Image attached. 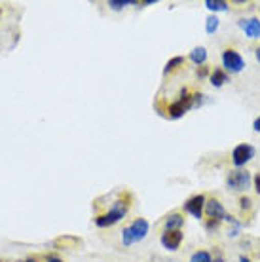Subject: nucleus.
<instances>
[{"label": "nucleus", "instance_id": "nucleus-5", "mask_svg": "<svg viewBox=\"0 0 260 262\" xmlns=\"http://www.w3.org/2000/svg\"><path fill=\"white\" fill-rule=\"evenodd\" d=\"M222 67H224V71L230 72V74H237L245 69V59L241 57L240 52H235L234 48H226L224 52H222Z\"/></svg>", "mask_w": 260, "mask_h": 262}, {"label": "nucleus", "instance_id": "nucleus-24", "mask_svg": "<svg viewBox=\"0 0 260 262\" xmlns=\"http://www.w3.org/2000/svg\"><path fill=\"white\" fill-rule=\"evenodd\" d=\"M46 262H65L61 256H57V255H48L46 256Z\"/></svg>", "mask_w": 260, "mask_h": 262}, {"label": "nucleus", "instance_id": "nucleus-29", "mask_svg": "<svg viewBox=\"0 0 260 262\" xmlns=\"http://www.w3.org/2000/svg\"><path fill=\"white\" fill-rule=\"evenodd\" d=\"M0 15H2V8H0Z\"/></svg>", "mask_w": 260, "mask_h": 262}, {"label": "nucleus", "instance_id": "nucleus-18", "mask_svg": "<svg viewBox=\"0 0 260 262\" xmlns=\"http://www.w3.org/2000/svg\"><path fill=\"white\" fill-rule=\"evenodd\" d=\"M129 4H139V2H135V0H109V8L114 12H120L122 8L129 6Z\"/></svg>", "mask_w": 260, "mask_h": 262}, {"label": "nucleus", "instance_id": "nucleus-2", "mask_svg": "<svg viewBox=\"0 0 260 262\" xmlns=\"http://www.w3.org/2000/svg\"><path fill=\"white\" fill-rule=\"evenodd\" d=\"M127 211H129V203L125 202V200H116V202L112 203L111 209L104 211L103 215L95 216V224H97L99 228H109V226H114V224H118L122 219H125Z\"/></svg>", "mask_w": 260, "mask_h": 262}, {"label": "nucleus", "instance_id": "nucleus-22", "mask_svg": "<svg viewBox=\"0 0 260 262\" xmlns=\"http://www.w3.org/2000/svg\"><path fill=\"white\" fill-rule=\"evenodd\" d=\"M209 74H211V72H209V69L205 65L198 69V76H200V78H205V76H209Z\"/></svg>", "mask_w": 260, "mask_h": 262}, {"label": "nucleus", "instance_id": "nucleus-27", "mask_svg": "<svg viewBox=\"0 0 260 262\" xmlns=\"http://www.w3.org/2000/svg\"><path fill=\"white\" fill-rule=\"evenodd\" d=\"M240 262H251V260H249V256L241 255V256H240Z\"/></svg>", "mask_w": 260, "mask_h": 262}, {"label": "nucleus", "instance_id": "nucleus-3", "mask_svg": "<svg viewBox=\"0 0 260 262\" xmlns=\"http://www.w3.org/2000/svg\"><path fill=\"white\" fill-rule=\"evenodd\" d=\"M192 99H194V95H192L188 90H182L181 95H179V99H177V101H173V103L167 106V116H169V118H173V120L182 118L186 112L194 108V105H192Z\"/></svg>", "mask_w": 260, "mask_h": 262}, {"label": "nucleus", "instance_id": "nucleus-10", "mask_svg": "<svg viewBox=\"0 0 260 262\" xmlns=\"http://www.w3.org/2000/svg\"><path fill=\"white\" fill-rule=\"evenodd\" d=\"M237 25L241 27V31L247 34L249 38H260V19L258 17H247V19H240Z\"/></svg>", "mask_w": 260, "mask_h": 262}, {"label": "nucleus", "instance_id": "nucleus-8", "mask_svg": "<svg viewBox=\"0 0 260 262\" xmlns=\"http://www.w3.org/2000/svg\"><path fill=\"white\" fill-rule=\"evenodd\" d=\"M205 215L207 219H213V221H224L226 219V211H224V205H222L216 198H211L205 202Z\"/></svg>", "mask_w": 260, "mask_h": 262}, {"label": "nucleus", "instance_id": "nucleus-6", "mask_svg": "<svg viewBox=\"0 0 260 262\" xmlns=\"http://www.w3.org/2000/svg\"><path fill=\"white\" fill-rule=\"evenodd\" d=\"M254 158V146L247 143H241L237 144L234 150H232V164L241 169V167H245V164H249L251 160Z\"/></svg>", "mask_w": 260, "mask_h": 262}, {"label": "nucleus", "instance_id": "nucleus-19", "mask_svg": "<svg viewBox=\"0 0 260 262\" xmlns=\"http://www.w3.org/2000/svg\"><path fill=\"white\" fill-rule=\"evenodd\" d=\"M240 209L243 211V213H249V211L253 209V200L249 196H241L240 198Z\"/></svg>", "mask_w": 260, "mask_h": 262}, {"label": "nucleus", "instance_id": "nucleus-25", "mask_svg": "<svg viewBox=\"0 0 260 262\" xmlns=\"http://www.w3.org/2000/svg\"><path fill=\"white\" fill-rule=\"evenodd\" d=\"M253 129L256 131V133H260V116H258V118H254V122H253Z\"/></svg>", "mask_w": 260, "mask_h": 262}, {"label": "nucleus", "instance_id": "nucleus-7", "mask_svg": "<svg viewBox=\"0 0 260 262\" xmlns=\"http://www.w3.org/2000/svg\"><path fill=\"white\" fill-rule=\"evenodd\" d=\"M205 202H207V198L203 196V194H196V196L188 198L184 202L182 209L186 211L188 215L194 216V219H202L203 213H205Z\"/></svg>", "mask_w": 260, "mask_h": 262}, {"label": "nucleus", "instance_id": "nucleus-21", "mask_svg": "<svg viewBox=\"0 0 260 262\" xmlns=\"http://www.w3.org/2000/svg\"><path fill=\"white\" fill-rule=\"evenodd\" d=\"M219 224H221V221H213V219H207V223H205V228H207L209 232H213V230L219 228Z\"/></svg>", "mask_w": 260, "mask_h": 262}, {"label": "nucleus", "instance_id": "nucleus-9", "mask_svg": "<svg viewBox=\"0 0 260 262\" xmlns=\"http://www.w3.org/2000/svg\"><path fill=\"white\" fill-rule=\"evenodd\" d=\"M182 232L181 230H175V232H163L162 237H160V242H162L163 249L167 251H177L181 247L182 243Z\"/></svg>", "mask_w": 260, "mask_h": 262}, {"label": "nucleus", "instance_id": "nucleus-11", "mask_svg": "<svg viewBox=\"0 0 260 262\" xmlns=\"http://www.w3.org/2000/svg\"><path fill=\"white\" fill-rule=\"evenodd\" d=\"M184 226V216L181 213H171V215L165 216L163 221V228L165 232H175V230H181Z\"/></svg>", "mask_w": 260, "mask_h": 262}, {"label": "nucleus", "instance_id": "nucleus-4", "mask_svg": "<svg viewBox=\"0 0 260 262\" xmlns=\"http://www.w3.org/2000/svg\"><path fill=\"white\" fill-rule=\"evenodd\" d=\"M251 173L247 169H234L226 175V186L234 192H243L251 184Z\"/></svg>", "mask_w": 260, "mask_h": 262}, {"label": "nucleus", "instance_id": "nucleus-26", "mask_svg": "<svg viewBox=\"0 0 260 262\" xmlns=\"http://www.w3.org/2000/svg\"><path fill=\"white\" fill-rule=\"evenodd\" d=\"M254 57H256V61L260 63V46L256 48V50H254Z\"/></svg>", "mask_w": 260, "mask_h": 262}, {"label": "nucleus", "instance_id": "nucleus-15", "mask_svg": "<svg viewBox=\"0 0 260 262\" xmlns=\"http://www.w3.org/2000/svg\"><path fill=\"white\" fill-rule=\"evenodd\" d=\"M228 2H224V0H205V8H207L209 12H226L228 10Z\"/></svg>", "mask_w": 260, "mask_h": 262}, {"label": "nucleus", "instance_id": "nucleus-23", "mask_svg": "<svg viewBox=\"0 0 260 262\" xmlns=\"http://www.w3.org/2000/svg\"><path fill=\"white\" fill-rule=\"evenodd\" d=\"M253 184H254V190H256V194L260 196V173H256V175H254Z\"/></svg>", "mask_w": 260, "mask_h": 262}, {"label": "nucleus", "instance_id": "nucleus-14", "mask_svg": "<svg viewBox=\"0 0 260 262\" xmlns=\"http://www.w3.org/2000/svg\"><path fill=\"white\" fill-rule=\"evenodd\" d=\"M182 65H184V57H182V55H175V57H171V59L165 63V67H163V74H169V72L181 69Z\"/></svg>", "mask_w": 260, "mask_h": 262}, {"label": "nucleus", "instance_id": "nucleus-20", "mask_svg": "<svg viewBox=\"0 0 260 262\" xmlns=\"http://www.w3.org/2000/svg\"><path fill=\"white\" fill-rule=\"evenodd\" d=\"M203 93H194V99H192V105H194V108H198V106L203 105Z\"/></svg>", "mask_w": 260, "mask_h": 262}, {"label": "nucleus", "instance_id": "nucleus-28", "mask_svg": "<svg viewBox=\"0 0 260 262\" xmlns=\"http://www.w3.org/2000/svg\"><path fill=\"white\" fill-rule=\"evenodd\" d=\"M23 262H38V260H36L34 256H31V258H25V260H23Z\"/></svg>", "mask_w": 260, "mask_h": 262}, {"label": "nucleus", "instance_id": "nucleus-16", "mask_svg": "<svg viewBox=\"0 0 260 262\" xmlns=\"http://www.w3.org/2000/svg\"><path fill=\"white\" fill-rule=\"evenodd\" d=\"M188 262H213V256H211V253H209V251L200 249V251H196L194 255L190 256Z\"/></svg>", "mask_w": 260, "mask_h": 262}, {"label": "nucleus", "instance_id": "nucleus-17", "mask_svg": "<svg viewBox=\"0 0 260 262\" xmlns=\"http://www.w3.org/2000/svg\"><path fill=\"white\" fill-rule=\"evenodd\" d=\"M219 25H221V19L216 15H209L207 19H205V31H207V34H215L219 31Z\"/></svg>", "mask_w": 260, "mask_h": 262}, {"label": "nucleus", "instance_id": "nucleus-12", "mask_svg": "<svg viewBox=\"0 0 260 262\" xmlns=\"http://www.w3.org/2000/svg\"><path fill=\"white\" fill-rule=\"evenodd\" d=\"M209 82L213 88H222V85L228 82V72L222 71V69H215V71H211L209 74Z\"/></svg>", "mask_w": 260, "mask_h": 262}, {"label": "nucleus", "instance_id": "nucleus-1", "mask_svg": "<svg viewBox=\"0 0 260 262\" xmlns=\"http://www.w3.org/2000/svg\"><path fill=\"white\" fill-rule=\"evenodd\" d=\"M148 230H150V223L143 216H139L135 219L131 224L124 226V230L120 232L122 234V245L124 247H131V245H135V243H141L144 237L148 236Z\"/></svg>", "mask_w": 260, "mask_h": 262}, {"label": "nucleus", "instance_id": "nucleus-13", "mask_svg": "<svg viewBox=\"0 0 260 262\" xmlns=\"http://www.w3.org/2000/svg\"><path fill=\"white\" fill-rule=\"evenodd\" d=\"M190 61L198 67H203L205 61H207V50L203 46H196L192 52H190Z\"/></svg>", "mask_w": 260, "mask_h": 262}]
</instances>
